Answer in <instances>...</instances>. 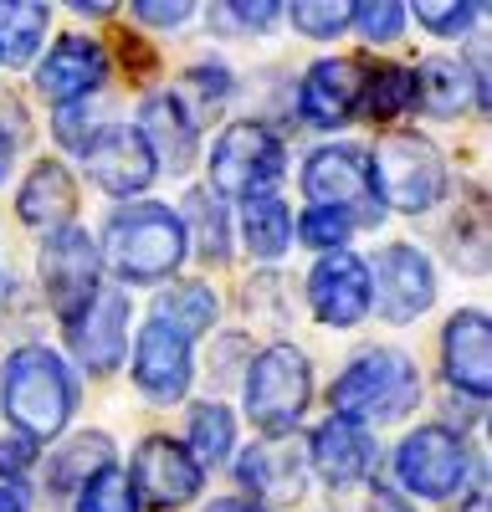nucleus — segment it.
I'll return each mask as SVG.
<instances>
[{
    "label": "nucleus",
    "instance_id": "nucleus-1",
    "mask_svg": "<svg viewBox=\"0 0 492 512\" xmlns=\"http://www.w3.org/2000/svg\"><path fill=\"white\" fill-rule=\"evenodd\" d=\"M0 400H6L11 425L36 446V441H52L67 431V420L77 410V384H72V369L62 364V354L26 344L0 369Z\"/></svg>",
    "mask_w": 492,
    "mask_h": 512
},
{
    "label": "nucleus",
    "instance_id": "nucleus-2",
    "mask_svg": "<svg viewBox=\"0 0 492 512\" xmlns=\"http://www.w3.org/2000/svg\"><path fill=\"white\" fill-rule=\"evenodd\" d=\"M103 256L123 282H170L190 256V246H185V226L170 205L139 200V205H123L108 221Z\"/></svg>",
    "mask_w": 492,
    "mask_h": 512
},
{
    "label": "nucleus",
    "instance_id": "nucleus-3",
    "mask_svg": "<svg viewBox=\"0 0 492 512\" xmlns=\"http://www.w3.org/2000/svg\"><path fill=\"white\" fill-rule=\"evenodd\" d=\"M328 405L344 420H400L421 405V369L400 349H369L359 354L328 390Z\"/></svg>",
    "mask_w": 492,
    "mask_h": 512
},
{
    "label": "nucleus",
    "instance_id": "nucleus-4",
    "mask_svg": "<svg viewBox=\"0 0 492 512\" xmlns=\"http://www.w3.org/2000/svg\"><path fill=\"white\" fill-rule=\"evenodd\" d=\"M246 369H252L246 374V415H252L257 431L272 436V441H282L287 431H298V420L308 410V395H313L308 359L293 344H272Z\"/></svg>",
    "mask_w": 492,
    "mask_h": 512
},
{
    "label": "nucleus",
    "instance_id": "nucleus-5",
    "mask_svg": "<svg viewBox=\"0 0 492 512\" xmlns=\"http://www.w3.org/2000/svg\"><path fill=\"white\" fill-rule=\"evenodd\" d=\"M282 164H287L282 139L272 134L267 123L241 118L211 149V195H226V200L272 195V185L282 180Z\"/></svg>",
    "mask_w": 492,
    "mask_h": 512
},
{
    "label": "nucleus",
    "instance_id": "nucleus-6",
    "mask_svg": "<svg viewBox=\"0 0 492 512\" xmlns=\"http://www.w3.org/2000/svg\"><path fill=\"white\" fill-rule=\"evenodd\" d=\"M303 195L318 210H339V216L359 226H375L385 216V205L375 195V164H369V149L359 144H328L308 159L303 169Z\"/></svg>",
    "mask_w": 492,
    "mask_h": 512
},
{
    "label": "nucleus",
    "instance_id": "nucleus-7",
    "mask_svg": "<svg viewBox=\"0 0 492 512\" xmlns=\"http://www.w3.org/2000/svg\"><path fill=\"white\" fill-rule=\"evenodd\" d=\"M369 164H375V195L390 210L421 216V210H431L446 195V164H441L436 144L421 134L380 139V154H369Z\"/></svg>",
    "mask_w": 492,
    "mask_h": 512
},
{
    "label": "nucleus",
    "instance_id": "nucleus-8",
    "mask_svg": "<svg viewBox=\"0 0 492 512\" xmlns=\"http://www.w3.org/2000/svg\"><path fill=\"white\" fill-rule=\"evenodd\" d=\"M472 472V451L457 431L446 425H421L410 431L405 446L395 451V477L410 497H426V502H446L451 492H462Z\"/></svg>",
    "mask_w": 492,
    "mask_h": 512
},
{
    "label": "nucleus",
    "instance_id": "nucleus-9",
    "mask_svg": "<svg viewBox=\"0 0 492 512\" xmlns=\"http://www.w3.org/2000/svg\"><path fill=\"white\" fill-rule=\"evenodd\" d=\"M41 282H47L52 308L72 323L98 297V246L82 226H62L41 246Z\"/></svg>",
    "mask_w": 492,
    "mask_h": 512
},
{
    "label": "nucleus",
    "instance_id": "nucleus-10",
    "mask_svg": "<svg viewBox=\"0 0 492 512\" xmlns=\"http://www.w3.org/2000/svg\"><path fill=\"white\" fill-rule=\"evenodd\" d=\"M369 303H380L390 323H410L436 303V272L421 246H385L369 272Z\"/></svg>",
    "mask_w": 492,
    "mask_h": 512
},
{
    "label": "nucleus",
    "instance_id": "nucleus-11",
    "mask_svg": "<svg viewBox=\"0 0 492 512\" xmlns=\"http://www.w3.org/2000/svg\"><path fill=\"white\" fill-rule=\"evenodd\" d=\"M134 134L144 139L154 169H170V175H185L200 154V123H195V113L185 108L180 93H149L139 103Z\"/></svg>",
    "mask_w": 492,
    "mask_h": 512
},
{
    "label": "nucleus",
    "instance_id": "nucleus-12",
    "mask_svg": "<svg viewBox=\"0 0 492 512\" xmlns=\"http://www.w3.org/2000/svg\"><path fill=\"white\" fill-rule=\"evenodd\" d=\"M205 472L190 461L185 446H175L170 436H149L139 451H134V472H129V487L134 497H144L149 507H185L195 492H200Z\"/></svg>",
    "mask_w": 492,
    "mask_h": 512
},
{
    "label": "nucleus",
    "instance_id": "nucleus-13",
    "mask_svg": "<svg viewBox=\"0 0 492 512\" xmlns=\"http://www.w3.org/2000/svg\"><path fill=\"white\" fill-rule=\"evenodd\" d=\"M103 82H108V52L93 36H62L47 52V62L36 67V93L57 108L93 98Z\"/></svg>",
    "mask_w": 492,
    "mask_h": 512
},
{
    "label": "nucleus",
    "instance_id": "nucleus-14",
    "mask_svg": "<svg viewBox=\"0 0 492 512\" xmlns=\"http://www.w3.org/2000/svg\"><path fill=\"white\" fill-rule=\"evenodd\" d=\"M72 338V354L82 359V369L108 374L118 369L123 349H129V297L118 287H98V297L67 323Z\"/></svg>",
    "mask_w": 492,
    "mask_h": 512
},
{
    "label": "nucleus",
    "instance_id": "nucleus-15",
    "mask_svg": "<svg viewBox=\"0 0 492 512\" xmlns=\"http://www.w3.org/2000/svg\"><path fill=\"white\" fill-rule=\"evenodd\" d=\"M308 303L318 323L328 328H354L369 313V267L354 251H328L308 272Z\"/></svg>",
    "mask_w": 492,
    "mask_h": 512
},
{
    "label": "nucleus",
    "instance_id": "nucleus-16",
    "mask_svg": "<svg viewBox=\"0 0 492 512\" xmlns=\"http://www.w3.org/2000/svg\"><path fill=\"white\" fill-rule=\"evenodd\" d=\"M88 175H93V185L98 190H108V195H118V200H129V195H139V190H149L154 185V159H149V149H144V139L134 134V123H108L103 134L88 144Z\"/></svg>",
    "mask_w": 492,
    "mask_h": 512
},
{
    "label": "nucleus",
    "instance_id": "nucleus-17",
    "mask_svg": "<svg viewBox=\"0 0 492 512\" xmlns=\"http://www.w3.org/2000/svg\"><path fill=\"white\" fill-rule=\"evenodd\" d=\"M190 379H195V359H190V344L175 333V328H164V323H149L139 333V344H134V384L159 400V405H175L185 400L190 390Z\"/></svg>",
    "mask_w": 492,
    "mask_h": 512
},
{
    "label": "nucleus",
    "instance_id": "nucleus-18",
    "mask_svg": "<svg viewBox=\"0 0 492 512\" xmlns=\"http://www.w3.org/2000/svg\"><path fill=\"white\" fill-rule=\"evenodd\" d=\"M308 456H313L318 477L328 487H354V482H364L369 472H375V456L380 451H375V436H369L359 420L328 415L318 431H313V441H308Z\"/></svg>",
    "mask_w": 492,
    "mask_h": 512
},
{
    "label": "nucleus",
    "instance_id": "nucleus-19",
    "mask_svg": "<svg viewBox=\"0 0 492 512\" xmlns=\"http://www.w3.org/2000/svg\"><path fill=\"white\" fill-rule=\"evenodd\" d=\"M359 88H364V67L349 57H323L308 67L303 88H298V113L313 128H339L359 113Z\"/></svg>",
    "mask_w": 492,
    "mask_h": 512
},
{
    "label": "nucleus",
    "instance_id": "nucleus-20",
    "mask_svg": "<svg viewBox=\"0 0 492 512\" xmlns=\"http://www.w3.org/2000/svg\"><path fill=\"white\" fill-rule=\"evenodd\" d=\"M441 359H446V379L457 384L462 395H472V400H487V369H492V359H487V313H477V308H467V313H457L446 323V333H441Z\"/></svg>",
    "mask_w": 492,
    "mask_h": 512
},
{
    "label": "nucleus",
    "instance_id": "nucleus-21",
    "mask_svg": "<svg viewBox=\"0 0 492 512\" xmlns=\"http://www.w3.org/2000/svg\"><path fill=\"white\" fill-rule=\"evenodd\" d=\"M241 487L252 492L257 507L267 502H298L303 497V456L298 446H282V441H267V446H252L241 456Z\"/></svg>",
    "mask_w": 492,
    "mask_h": 512
},
{
    "label": "nucleus",
    "instance_id": "nucleus-22",
    "mask_svg": "<svg viewBox=\"0 0 492 512\" xmlns=\"http://www.w3.org/2000/svg\"><path fill=\"white\" fill-rule=\"evenodd\" d=\"M16 210H21L26 226L62 231V226L72 221V210H77V185H72V175H67L57 159H41L31 175H26L21 195H16Z\"/></svg>",
    "mask_w": 492,
    "mask_h": 512
},
{
    "label": "nucleus",
    "instance_id": "nucleus-23",
    "mask_svg": "<svg viewBox=\"0 0 492 512\" xmlns=\"http://www.w3.org/2000/svg\"><path fill=\"white\" fill-rule=\"evenodd\" d=\"M477 93V82L467 77L462 62H451V57H426L421 72H416V108H426L431 118H457L467 113ZM482 98V93H477Z\"/></svg>",
    "mask_w": 492,
    "mask_h": 512
},
{
    "label": "nucleus",
    "instance_id": "nucleus-24",
    "mask_svg": "<svg viewBox=\"0 0 492 512\" xmlns=\"http://www.w3.org/2000/svg\"><path fill=\"white\" fill-rule=\"evenodd\" d=\"M216 313H221V303H216V292L205 282H175V287H164L154 297V323L175 328L185 344H195L200 333H211Z\"/></svg>",
    "mask_w": 492,
    "mask_h": 512
},
{
    "label": "nucleus",
    "instance_id": "nucleus-25",
    "mask_svg": "<svg viewBox=\"0 0 492 512\" xmlns=\"http://www.w3.org/2000/svg\"><path fill=\"white\" fill-rule=\"evenodd\" d=\"M241 241L257 262H277V256L293 246V210H287L277 195L241 200Z\"/></svg>",
    "mask_w": 492,
    "mask_h": 512
},
{
    "label": "nucleus",
    "instance_id": "nucleus-26",
    "mask_svg": "<svg viewBox=\"0 0 492 512\" xmlns=\"http://www.w3.org/2000/svg\"><path fill=\"white\" fill-rule=\"evenodd\" d=\"M175 216L185 226V246H195L205 262H226V251H231V221H226V210H221V200L211 190H190Z\"/></svg>",
    "mask_w": 492,
    "mask_h": 512
},
{
    "label": "nucleus",
    "instance_id": "nucleus-27",
    "mask_svg": "<svg viewBox=\"0 0 492 512\" xmlns=\"http://www.w3.org/2000/svg\"><path fill=\"white\" fill-rule=\"evenodd\" d=\"M185 451H190V461L200 466H226L231 461V451H236V420H231V410L221 405V400H205V405H195L190 410V441H185Z\"/></svg>",
    "mask_w": 492,
    "mask_h": 512
},
{
    "label": "nucleus",
    "instance_id": "nucleus-28",
    "mask_svg": "<svg viewBox=\"0 0 492 512\" xmlns=\"http://www.w3.org/2000/svg\"><path fill=\"white\" fill-rule=\"evenodd\" d=\"M103 466H113V441L108 436H77L67 441L62 451H52V466H47V487L52 492H77L88 477H98Z\"/></svg>",
    "mask_w": 492,
    "mask_h": 512
},
{
    "label": "nucleus",
    "instance_id": "nucleus-29",
    "mask_svg": "<svg viewBox=\"0 0 492 512\" xmlns=\"http://www.w3.org/2000/svg\"><path fill=\"white\" fill-rule=\"evenodd\" d=\"M416 108V72L410 67H375L364 72V88H359V113L375 118V123H390L400 113Z\"/></svg>",
    "mask_w": 492,
    "mask_h": 512
},
{
    "label": "nucleus",
    "instance_id": "nucleus-30",
    "mask_svg": "<svg viewBox=\"0 0 492 512\" xmlns=\"http://www.w3.org/2000/svg\"><path fill=\"white\" fill-rule=\"evenodd\" d=\"M52 26V6H21V0H0V62H31L41 36Z\"/></svg>",
    "mask_w": 492,
    "mask_h": 512
},
{
    "label": "nucleus",
    "instance_id": "nucleus-31",
    "mask_svg": "<svg viewBox=\"0 0 492 512\" xmlns=\"http://www.w3.org/2000/svg\"><path fill=\"white\" fill-rule=\"evenodd\" d=\"M77 512H139L129 472H123V466H103L98 477H88L77 487Z\"/></svg>",
    "mask_w": 492,
    "mask_h": 512
},
{
    "label": "nucleus",
    "instance_id": "nucleus-32",
    "mask_svg": "<svg viewBox=\"0 0 492 512\" xmlns=\"http://www.w3.org/2000/svg\"><path fill=\"white\" fill-rule=\"evenodd\" d=\"M287 16H293V26L313 41H334L354 26V6H344V0H323V6L318 0H303V6H293Z\"/></svg>",
    "mask_w": 492,
    "mask_h": 512
},
{
    "label": "nucleus",
    "instance_id": "nucleus-33",
    "mask_svg": "<svg viewBox=\"0 0 492 512\" xmlns=\"http://www.w3.org/2000/svg\"><path fill=\"white\" fill-rule=\"evenodd\" d=\"M298 236H303V246H313V251H344V241H349V231H354V221L349 216H339V210H318V205H308L303 210V221L293 226Z\"/></svg>",
    "mask_w": 492,
    "mask_h": 512
},
{
    "label": "nucleus",
    "instance_id": "nucleus-34",
    "mask_svg": "<svg viewBox=\"0 0 492 512\" xmlns=\"http://www.w3.org/2000/svg\"><path fill=\"white\" fill-rule=\"evenodd\" d=\"M354 31L369 41V47H385V41H400L405 11L395 6V0H380V6H354Z\"/></svg>",
    "mask_w": 492,
    "mask_h": 512
},
{
    "label": "nucleus",
    "instance_id": "nucleus-35",
    "mask_svg": "<svg viewBox=\"0 0 492 512\" xmlns=\"http://www.w3.org/2000/svg\"><path fill=\"white\" fill-rule=\"evenodd\" d=\"M103 128H108V123H93V98L57 108V139H62L67 149H77V154H88V144L103 134Z\"/></svg>",
    "mask_w": 492,
    "mask_h": 512
},
{
    "label": "nucleus",
    "instance_id": "nucleus-36",
    "mask_svg": "<svg viewBox=\"0 0 492 512\" xmlns=\"http://www.w3.org/2000/svg\"><path fill=\"white\" fill-rule=\"evenodd\" d=\"M410 16H416L426 31H436V36H462L477 21V6H462V0H451V6H426V0H421Z\"/></svg>",
    "mask_w": 492,
    "mask_h": 512
},
{
    "label": "nucleus",
    "instance_id": "nucleus-37",
    "mask_svg": "<svg viewBox=\"0 0 492 512\" xmlns=\"http://www.w3.org/2000/svg\"><path fill=\"white\" fill-rule=\"evenodd\" d=\"M282 16V6H272V0H262V6H252V0H241V6H216L211 11V21L216 26H241V31H267L272 21Z\"/></svg>",
    "mask_w": 492,
    "mask_h": 512
},
{
    "label": "nucleus",
    "instance_id": "nucleus-38",
    "mask_svg": "<svg viewBox=\"0 0 492 512\" xmlns=\"http://www.w3.org/2000/svg\"><path fill=\"white\" fill-rule=\"evenodd\" d=\"M185 88L200 98V108H216V103H226L231 98V72L226 67H190V77H185Z\"/></svg>",
    "mask_w": 492,
    "mask_h": 512
},
{
    "label": "nucleus",
    "instance_id": "nucleus-39",
    "mask_svg": "<svg viewBox=\"0 0 492 512\" xmlns=\"http://www.w3.org/2000/svg\"><path fill=\"white\" fill-rule=\"evenodd\" d=\"M195 16L190 0H134V21L144 26H185Z\"/></svg>",
    "mask_w": 492,
    "mask_h": 512
},
{
    "label": "nucleus",
    "instance_id": "nucleus-40",
    "mask_svg": "<svg viewBox=\"0 0 492 512\" xmlns=\"http://www.w3.org/2000/svg\"><path fill=\"white\" fill-rule=\"evenodd\" d=\"M36 461V446L26 436H0V477H21Z\"/></svg>",
    "mask_w": 492,
    "mask_h": 512
},
{
    "label": "nucleus",
    "instance_id": "nucleus-41",
    "mask_svg": "<svg viewBox=\"0 0 492 512\" xmlns=\"http://www.w3.org/2000/svg\"><path fill=\"white\" fill-rule=\"evenodd\" d=\"M0 512H31V492L21 482H6L0 487Z\"/></svg>",
    "mask_w": 492,
    "mask_h": 512
},
{
    "label": "nucleus",
    "instance_id": "nucleus-42",
    "mask_svg": "<svg viewBox=\"0 0 492 512\" xmlns=\"http://www.w3.org/2000/svg\"><path fill=\"white\" fill-rule=\"evenodd\" d=\"M205 512H272V507H257L252 497H221V502H211Z\"/></svg>",
    "mask_w": 492,
    "mask_h": 512
},
{
    "label": "nucleus",
    "instance_id": "nucleus-43",
    "mask_svg": "<svg viewBox=\"0 0 492 512\" xmlns=\"http://www.w3.org/2000/svg\"><path fill=\"white\" fill-rule=\"evenodd\" d=\"M11 149H16V139H11V128L0 123V180H6V169H11Z\"/></svg>",
    "mask_w": 492,
    "mask_h": 512
},
{
    "label": "nucleus",
    "instance_id": "nucleus-44",
    "mask_svg": "<svg viewBox=\"0 0 492 512\" xmlns=\"http://www.w3.org/2000/svg\"><path fill=\"white\" fill-rule=\"evenodd\" d=\"M462 512H487V492H482V487H477V492H472V497H467V507H462Z\"/></svg>",
    "mask_w": 492,
    "mask_h": 512
}]
</instances>
